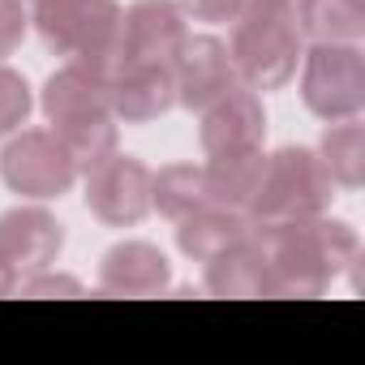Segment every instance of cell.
<instances>
[{
	"label": "cell",
	"mask_w": 365,
	"mask_h": 365,
	"mask_svg": "<svg viewBox=\"0 0 365 365\" xmlns=\"http://www.w3.org/2000/svg\"><path fill=\"white\" fill-rule=\"evenodd\" d=\"M202 202H207V176L198 163H168L150 172V207H159V215L185 220Z\"/></svg>",
	"instance_id": "d6986e66"
},
{
	"label": "cell",
	"mask_w": 365,
	"mask_h": 365,
	"mask_svg": "<svg viewBox=\"0 0 365 365\" xmlns=\"http://www.w3.org/2000/svg\"><path fill=\"white\" fill-rule=\"evenodd\" d=\"M168 279H172V267H168L163 250H155L146 241L112 245L99 267V284L112 297H155L168 288Z\"/></svg>",
	"instance_id": "5bb4252c"
},
{
	"label": "cell",
	"mask_w": 365,
	"mask_h": 365,
	"mask_svg": "<svg viewBox=\"0 0 365 365\" xmlns=\"http://www.w3.org/2000/svg\"><path fill=\"white\" fill-rule=\"evenodd\" d=\"M26 35V5L22 0H0V56H9Z\"/></svg>",
	"instance_id": "603a6c76"
},
{
	"label": "cell",
	"mask_w": 365,
	"mask_h": 365,
	"mask_svg": "<svg viewBox=\"0 0 365 365\" xmlns=\"http://www.w3.org/2000/svg\"><path fill=\"white\" fill-rule=\"evenodd\" d=\"M31 103H35V99H31V86H26V78L0 65V138L26 125V116H31Z\"/></svg>",
	"instance_id": "7402d4cb"
},
{
	"label": "cell",
	"mask_w": 365,
	"mask_h": 365,
	"mask_svg": "<svg viewBox=\"0 0 365 365\" xmlns=\"http://www.w3.org/2000/svg\"><path fill=\"white\" fill-rule=\"evenodd\" d=\"M65 245V232L56 224V215H48L43 207H18L0 215V258L14 262L18 271H43L56 262Z\"/></svg>",
	"instance_id": "8fae6325"
},
{
	"label": "cell",
	"mask_w": 365,
	"mask_h": 365,
	"mask_svg": "<svg viewBox=\"0 0 365 365\" xmlns=\"http://www.w3.org/2000/svg\"><path fill=\"white\" fill-rule=\"evenodd\" d=\"M185 14L172 0H138L120 14V56L125 65H172L185 43Z\"/></svg>",
	"instance_id": "9c48e42d"
},
{
	"label": "cell",
	"mask_w": 365,
	"mask_h": 365,
	"mask_svg": "<svg viewBox=\"0 0 365 365\" xmlns=\"http://www.w3.org/2000/svg\"><path fill=\"white\" fill-rule=\"evenodd\" d=\"M35 26L52 52L73 56L108 82L125 69L116 0H43V5H35Z\"/></svg>",
	"instance_id": "3957f363"
},
{
	"label": "cell",
	"mask_w": 365,
	"mask_h": 365,
	"mask_svg": "<svg viewBox=\"0 0 365 365\" xmlns=\"http://www.w3.org/2000/svg\"><path fill=\"white\" fill-rule=\"evenodd\" d=\"M52 133L65 142V150H69L78 172H91L108 155H116V116L112 112L108 116H91V120H73L65 129H52Z\"/></svg>",
	"instance_id": "44dd1931"
},
{
	"label": "cell",
	"mask_w": 365,
	"mask_h": 365,
	"mask_svg": "<svg viewBox=\"0 0 365 365\" xmlns=\"http://www.w3.org/2000/svg\"><path fill=\"white\" fill-rule=\"evenodd\" d=\"M301 99L322 120H352L365 108V56L356 43H314L305 52Z\"/></svg>",
	"instance_id": "5b68a950"
},
{
	"label": "cell",
	"mask_w": 365,
	"mask_h": 365,
	"mask_svg": "<svg viewBox=\"0 0 365 365\" xmlns=\"http://www.w3.org/2000/svg\"><path fill=\"white\" fill-rule=\"evenodd\" d=\"M86 207L112 228H133L150 211V168L133 155H108L86 172Z\"/></svg>",
	"instance_id": "52a82bcc"
},
{
	"label": "cell",
	"mask_w": 365,
	"mask_h": 365,
	"mask_svg": "<svg viewBox=\"0 0 365 365\" xmlns=\"http://www.w3.org/2000/svg\"><path fill=\"white\" fill-rule=\"evenodd\" d=\"M331 172L305 146H284L262 159L250 220H309L331 207Z\"/></svg>",
	"instance_id": "277c9868"
},
{
	"label": "cell",
	"mask_w": 365,
	"mask_h": 365,
	"mask_svg": "<svg viewBox=\"0 0 365 365\" xmlns=\"http://www.w3.org/2000/svg\"><path fill=\"white\" fill-rule=\"evenodd\" d=\"M31 5H43V0H31Z\"/></svg>",
	"instance_id": "4316f807"
},
{
	"label": "cell",
	"mask_w": 365,
	"mask_h": 365,
	"mask_svg": "<svg viewBox=\"0 0 365 365\" xmlns=\"http://www.w3.org/2000/svg\"><path fill=\"white\" fill-rule=\"evenodd\" d=\"M262 99L250 86H232L228 95H220L211 108H202V150L207 155H241V150H258L262 146Z\"/></svg>",
	"instance_id": "30bf717a"
},
{
	"label": "cell",
	"mask_w": 365,
	"mask_h": 365,
	"mask_svg": "<svg viewBox=\"0 0 365 365\" xmlns=\"http://www.w3.org/2000/svg\"><path fill=\"white\" fill-rule=\"evenodd\" d=\"M241 5L245 0H180V14H190L198 22H232Z\"/></svg>",
	"instance_id": "cb8c5ba5"
},
{
	"label": "cell",
	"mask_w": 365,
	"mask_h": 365,
	"mask_svg": "<svg viewBox=\"0 0 365 365\" xmlns=\"http://www.w3.org/2000/svg\"><path fill=\"white\" fill-rule=\"evenodd\" d=\"M258 241L267 297H318L356 258V232L339 220H250Z\"/></svg>",
	"instance_id": "6da1fadb"
},
{
	"label": "cell",
	"mask_w": 365,
	"mask_h": 365,
	"mask_svg": "<svg viewBox=\"0 0 365 365\" xmlns=\"http://www.w3.org/2000/svg\"><path fill=\"white\" fill-rule=\"evenodd\" d=\"M297 18L314 43H356L365 35V0H297Z\"/></svg>",
	"instance_id": "ac0fdd59"
},
{
	"label": "cell",
	"mask_w": 365,
	"mask_h": 365,
	"mask_svg": "<svg viewBox=\"0 0 365 365\" xmlns=\"http://www.w3.org/2000/svg\"><path fill=\"white\" fill-rule=\"evenodd\" d=\"M228 56L237 65V82L250 91H275L297 73L301 61V18L297 0H245Z\"/></svg>",
	"instance_id": "7a4b0ae2"
},
{
	"label": "cell",
	"mask_w": 365,
	"mask_h": 365,
	"mask_svg": "<svg viewBox=\"0 0 365 365\" xmlns=\"http://www.w3.org/2000/svg\"><path fill=\"white\" fill-rule=\"evenodd\" d=\"M108 95H112V116L116 120H129V125L155 120L176 103L172 65H125L108 82Z\"/></svg>",
	"instance_id": "4fadbf2b"
},
{
	"label": "cell",
	"mask_w": 365,
	"mask_h": 365,
	"mask_svg": "<svg viewBox=\"0 0 365 365\" xmlns=\"http://www.w3.org/2000/svg\"><path fill=\"white\" fill-rule=\"evenodd\" d=\"M207 292H215V297H267V271H262V254H258V241L250 237V228L228 250L207 258Z\"/></svg>",
	"instance_id": "2e32d148"
},
{
	"label": "cell",
	"mask_w": 365,
	"mask_h": 365,
	"mask_svg": "<svg viewBox=\"0 0 365 365\" xmlns=\"http://www.w3.org/2000/svg\"><path fill=\"white\" fill-rule=\"evenodd\" d=\"M22 292H31V297H48V292H65V297H78L82 288H78V279H69V275H39V279L22 284Z\"/></svg>",
	"instance_id": "d4e9b609"
},
{
	"label": "cell",
	"mask_w": 365,
	"mask_h": 365,
	"mask_svg": "<svg viewBox=\"0 0 365 365\" xmlns=\"http://www.w3.org/2000/svg\"><path fill=\"white\" fill-rule=\"evenodd\" d=\"M172 82H176V103H185L190 112L211 108L220 95L237 86V65L228 56V43L215 35H185L180 52L172 56Z\"/></svg>",
	"instance_id": "ba28073f"
},
{
	"label": "cell",
	"mask_w": 365,
	"mask_h": 365,
	"mask_svg": "<svg viewBox=\"0 0 365 365\" xmlns=\"http://www.w3.org/2000/svg\"><path fill=\"white\" fill-rule=\"evenodd\" d=\"M0 176L22 198H56L73 185V159L52 129H22L0 150Z\"/></svg>",
	"instance_id": "8992f818"
},
{
	"label": "cell",
	"mask_w": 365,
	"mask_h": 365,
	"mask_svg": "<svg viewBox=\"0 0 365 365\" xmlns=\"http://www.w3.org/2000/svg\"><path fill=\"white\" fill-rule=\"evenodd\" d=\"M180 228H176V245H180V254H190V258H198V262H207V258H215L220 250H228L237 237H245V228H250V220L245 215H237V211H228V207H211V202H202L198 211H190L185 220H176Z\"/></svg>",
	"instance_id": "e0dca14e"
},
{
	"label": "cell",
	"mask_w": 365,
	"mask_h": 365,
	"mask_svg": "<svg viewBox=\"0 0 365 365\" xmlns=\"http://www.w3.org/2000/svg\"><path fill=\"white\" fill-rule=\"evenodd\" d=\"M14 288H18V267L0 258V297H9Z\"/></svg>",
	"instance_id": "484cf974"
},
{
	"label": "cell",
	"mask_w": 365,
	"mask_h": 365,
	"mask_svg": "<svg viewBox=\"0 0 365 365\" xmlns=\"http://www.w3.org/2000/svg\"><path fill=\"white\" fill-rule=\"evenodd\" d=\"M318 159L331 172L335 185H344V190H356L361 185V180H365V129L356 125V116L352 120H339V125H331L322 133Z\"/></svg>",
	"instance_id": "ffe728a7"
},
{
	"label": "cell",
	"mask_w": 365,
	"mask_h": 365,
	"mask_svg": "<svg viewBox=\"0 0 365 365\" xmlns=\"http://www.w3.org/2000/svg\"><path fill=\"white\" fill-rule=\"evenodd\" d=\"M43 112L56 129L73 125V120H91V116H108L112 112V95H108V78L86 69V65H65L48 78L43 86Z\"/></svg>",
	"instance_id": "7c38bea8"
},
{
	"label": "cell",
	"mask_w": 365,
	"mask_h": 365,
	"mask_svg": "<svg viewBox=\"0 0 365 365\" xmlns=\"http://www.w3.org/2000/svg\"><path fill=\"white\" fill-rule=\"evenodd\" d=\"M262 146L258 150H241V155H211V163L202 168L207 176V202L211 207H228L237 215L250 220V202L262 176Z\"/></svg>",
	"instance_id": "9a60e30c"
}]
</instances>
